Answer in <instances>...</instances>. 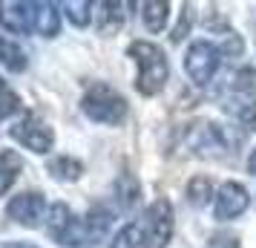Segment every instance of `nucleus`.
<instances>
[{"instance_id": "obj_1", "label": "nucleus", "mask_w": 256, "mask_h": 248, "mask_svg": "<svg viewBox=\"0 0 256 248\" xmlns=\"http://www.w3.org/2000/svg\"><path fill=\"white\" fill-rule=\"evenodd\" d=\"M127 55L136 64V90H138L144 98H152L158 95L170 81V61L164 55V49L152 41H130Z\"/></svg>"}, {"instance_id": "obj_2", "label": "nucleus", "mask_w": 256, "mask_h": 248, "mask_svg": "<svg viewBox=\"0 0 256 248\" xmlns=\"http://www.w3.org/2000/svg\"><path fill=\"white\" fill-rule=\"evenodd\" d=\"M81 113L95 124L104 127H118L130 113L127 98L118 93L116 87H110L106 81H95L90 84L81 95Z\"/></svg>"}, {"instance_id": "obj_3", "label": "nucleus", "mask_w": 256, "mask_h": 248, "mask_svg": "<svg viewBox=\"0 0 256 248\" xmlns=\"http://www.w3.org/2000/svg\"><path fill=\"white\" fill-rule=\"evenodd\" d=\"M184 147L198 159H210V162H222L230 156V136L228 130L210 121V118H196L190 121L184 130Z\"/></svg>"}, {"instance_id": "obj_4", "label": "nucleus", "mask_w": 256, "mask_h": 248, "mask_svg": "<svg viewBox=\"0 0 256 248\" xmlns=\"http://www.w3.org/2000/svg\"><path fill=\"white\" fill-rule=\"evenodd\" d=\"M222 49L216 47V41H208V38H196L190 41L184 49V72L187 78L196 84V87H210L216 72L222 67Z\"/></svg>"}, {"instance_id": "obj_5", "label": "nucleus", "mask_w": 256, "mask_h": 248, "mask_svg": "<svg viewBox=\"0 0 256 248\" xmlns=\"http://www.w3.org/2000/svg\"><path fill=\"white\" fill-rule=\"evenodd\" d=\"M46 234L64 248H90V236H86V228H84V216L78 219L75 211H72L66 202H52L46 216Z\"/></svg>"}, {"instance_id": "obj_6", "label": "nucleus", "mask_w": 256, "mask_h": 248, "mask_svg": "<svg viewBox=\"0 0 256 248\" xmlns=\"http://www.w3.org/2000/svg\"><path fill=\"white\" fill-rule=\"evenodd\" d=\"M144 248H167L176 231V211L167 196H158L144 211Z\"/></svg>"}, {"instance_id": "obj_7", "label": "nucleus", "mask_w": 256, "mask_h": 248, "mask_svg": "<svg viewBox=\"0 0 256 248\" xmlns=\"http://www.w3.org/2000/svg\"><path fill=\"white\" fill-rule=\"evenodd\" d=\"M9 136L24 150L38 153V156L52 153V147H55V130L40 116H35V113H24L20 118H14L12 127H9Z\"/></svg>"}, {"instance_id": "obj_8", "label": "nucleus", "mask_w": 256, "mask_h": 248, "mask_svg": "<svg viewBox=\"0 0 256 248\" xmlns=\"http://www.w3.org/2000/svg\"><path fill=\"white\" fill-rule=\"evenodd\" d=\"M49 205L46 196L40 190H20L14 193L12 199L6 202V216L12 222L24 225V228H44L49 216Z\"/></svg>"}, {"instance_id": "obj_9", "label": "nucleus", "mask_w": 256, "mask_h": 248, "mask_svg": "<svg viewBox=\"0 0 256 248\" xmlns=\"http://www.w3.org/2000/svg\"><path fill=\"white\" fill-rule=\"evenodd\" d=\"M213 208V219L216 222H230V219H239L248 208H250V193L242 182L236 179H228L216 188V196L210 202Z\"/></svg>"}, {"instance_id": "obj_10", "label": "nucleus", "mask_w": 256, "mask_h": 248, "mask_svg": "<svg viewBox=\"0 0 256 248\" xmlns=\"http://www.w3.org/2000/svg\"><path fill=\"white\" fill-rule=\"evenodd\" d=\"M0 26L12 35L35 32V3L29 0H0Z\"/></svg>"}, {"instance_id": "obj_11", "label": "nucleus", "mask_w": 256, "mask_h": 248, "mask_svg": "<svg viewBox=\"0 0 256 248\" xmlns=\"http://www.w3.org/2000/svg\"><path fill=\"white\" fill-rule=\"evenodd\" d=\"M112 199H116V208L121 213H132L141 205V182L136 179V173L130 170H121L116 176V185H112Z\"/></svg>"}, {"instance_id": "obj_12", "label": "nucleus", "mask_w": 256, "mask_h": 248, "mask_svg": "<svg viewBox=\"0 0 256 248\" xmlns=\"http://www.w3.org/2000/svg\"><path fill=\"white\" fill-rule=\"evenodd\" d=\"M116 222V211L112 208H106V205H92L86 216H84V228H86V236H90V242H104L106 234H110V228Z\"/></svg>"}, {"instance_id": "obj_13", "label": "nucleus", "mask_w": 256, "mask_h": 248, "mask_svg": "<svg viewBox=\"0 0 256 248\" xmlns=\"http://www.w3.org/2000/svg\"><path fill=\"white\" fill-rule=\"evenodd\" d=\"M35 35L49 41L60 35V3H35Z\"/></svg>"}, {"instance_id": "obj_14", "label": "nucleus", "mask_w": 256, "mask_h": 248, "mask_svg": "<svg viewBox=\"0 0 256 248\" xmlns=\"http://www.w3.org/2000/svg\"><path fill=\"white\" fill-rule=\"evenodd\" d=\"M138 9H141V24H144L147 32L158 35V32L167 29V24H170V9H173L167 0H147V3H138Z\"/></svg>"}, {"instance_id": "obj_15", "label": "nucleus", "mask_w": 256, "mask_h": 248, "mask_svg": "<svg viewBox=\"0 0 256 248\" xmlns=\"http://www.w3.org/2000/svg\"><path fill=\"white\" fill-rule=\"evenodd\" d=\"M0 67L14 72V75L29 70V52L9 35H0Z\"/></svg>"}, {"instance_id": "obj_16", "label": "nucleus", "mask_w": 256, "mask_h": 248, "mask_svg": "<svg viewBox=\"0 0 256 248\" xmlns=\"http://www.w3.org/2000/svg\"><path fill=\"white\" fill-rule=\"evenodd\" d=\"M124 3H112V0H101L95 3V29L101 35H116L121 24H124Z\"/></svg>"}, {"instance_id": "obj_17", "label": "nucleus", "mask_w": 256, "mask_h": 248, "mask_svg": "<svg viewBox=\"0 0 256 248\" xmlns=\"http://www.w3.org/2000/svg\"><path fill=\"white\" fill-rule=\"evenodd\" d=\"M224 110L230 113V118L242 127V130H256V95H250V98H230L228 104H224Z\"/></svg>"}, {"instance_id": "obj_18", "label": "nucleus", "mask_w": 256, "mask_h": 248, "mask_svg": "<svg viewBox=\"0 0 256 248\" xmlns=\"http://www.w3.org/2000/svg\"><path fill=\"white\" fill-rule=\"evenodd\" d=\"M84 162L81 159H75V156H55L52 162H49V176L55 179V182H78L84 176Z\"/></svg>"}, {"instance_id": "obj_19", "label": "nucleus", "mask_w": 256, "mask_h": 248, "mask_svg": "<svg viewBox=\"0 0 256 248\" xmlns=\"http://www.w3.org/2000/svg\"><path fill=\"white\" fill-rule=\"evenodd\" d=\"M60 15L75 29H86L90 24H95V3H90V0H66V3H60Z\"/></svg>"}, {"instance_id": "obj_20", "label": "nucleus", "mask_w": 256, "mask_h": 248, "mask_svg": "<svg viewBox=\"0 0 256 248\" xmlns=\"http://www.w3.org/2000/svg\"><path fill=\"white\" fill-rule=\"evenodd\" d=\"M24 170V159L14 150H0V196H6L14 188V182Z\"/></svg>"}, {"instance_id": "obj_21", "label": "nucleus", "mask_w": 256, "mask_h": 248, "mask_svg": "<svg viewBox=\"0 0 256 248\" xmlns=\"http://www.w3.org/2000/svg\"><path fill=\"white\" fill-rule=\"evenodd\" d=\"M184 196H187V202H190L193 208H204L208 202H213L216 188H213V182H210L208 176H193L190 182H187Z\"/></svg>"}, {"instance_id": "obj_22", "label": "nucleus", "mask_w": 256, "mask_h": 248, "mask_svg": "<svg viewBox=\"0 0 256 248\" xmlns=\"http://www.w3.org/2000/svg\"><path fill=\"white\" fill-rule=\"evenodd\" d=\"M233 98H250L256 95V67H242L230 75V84H228Z\"/></svg>"}, {"instance_id": "obj_23", "label": "nucleus", "mask_w": 256, "mask_h": 248, "mask_svg": "<svg viewBox=\"0 0 256 248\" xmlns=\"http://www.w3.org/2000/svg\"><path fill=\"white\" fill-rule=\"evenodd\" d=\"M110 248H144V225L141 222L121 225L110 239Z\"/></svg>"}, {"instance_id": "obj_24", "label": "nucleus", "mask_w": 256, "mask_h": 248, "mask_svg": "<svg viewBox=\"0 0 256 248\" xmlns=\"http://www.w3.org/2000/svg\"><path fill=\"white\" fill-rule=\"evenodd\" d=\"M18 113H20V95H18L9 84L0 78V121L18 116Z\"/></svg>"}, {"instance_id": "obj_25", "label": "nucleus", "mask_w": 256, "mask_h": 248, "mask_svg": "<svg viewBox=\"0 0 256 248\" xmlns=\"http://www.w3.org/2000/svg\"><path fill=\"white\" fill-rule=\"evenodd\" d=\"M204 248H239V234H233V231H216V234H210Z\"/></svg>"}, {"instance_id": "obj_26", "label": "nucleus", "mask_w": 256, "mask_h": 248, "mask_svg": "<svg viewBox=\"0 0 256 248\" xmlns=\"http://www.w3.org/2000/svg\"><path fill=\"white\" fill-rule=\"evenodd\" d=\"M190 24H193V6H184V15H182L178 26L173 29L170 41H173V44H182V41H184V38L190 35Z\"/></svg>"}, {"instance_id": "obj_27", "label": "nucleus", "mask_w": 256, "mask_h": 248, "mask_svg": "<svg viewBox=\"0 0 256 248\" xmlns=\"http://www.w3.org/2000/svg\"><path fill=\"white\" fill-rule=\"evenodd\" d=\"M0 248H38L32 242H18V239H6V242H0Z\"/></svg>"}, {"instance_id": "obj_28", "label": "nucleus", "mask_w": 256, "mask_h": 248, "mask_svg": "<svg viewBox=\"0 0 256 248\" xmlns=\"http://www.w3.org/2000/svg\"><path fill=\"white\" fill-rule=\"evenodd\" d=\"M250 38H254V47H256V6L250 9Z\"/></svg>"}, {"instance_id": "obj_29", "label": "nucleus", "mask_w": 256, "mask_h": 248, "mask_svg": "<svg viewBox=\"0 0 256 248\" xmlns=\"http://www.w3.org/2000/svg\"><path fill=\"white\" fill-rule=\"evenodd\" d=\"M248 170H250V173L256 176V147L250 150V156H248Z\"/></svg>"}]
</instances>
